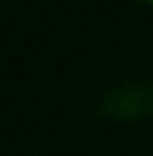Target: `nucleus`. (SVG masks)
Segmentation results:
<instances>
[{
    "mask_svg": "<svg viewBox=\"0 0 153 156\" xmlns=\"http://www.w3.org/2000/svg\"><path fill=\"white\" fill-rule=\"evenodd\" d=\"M150 4H153V0H150Z\"/></svg>",
    "mask_w": 153,
    "mask_h": 156,
    "instance_id": "obj_1",
    "label": "nucleus"
}]
</instances>
